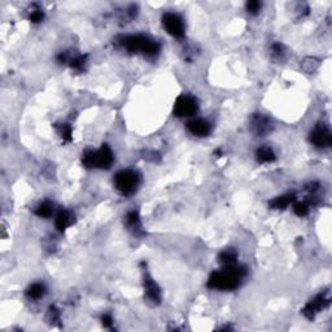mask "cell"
Wrapping results in <instances>:
<instances>
[{"mask_svg": "<svg viewBox=\"0 0 332 332\" xmlns=\"http://www.w3.org/2000/svg\"><path fill=\"white\" fill-rule=\"evenodd\" d=\"M101 323H103L104 327H111V326L113 325V319H112L111 316L105 314V316H103V318H101Z\"/></svg>", "mask_w": 332, "mask_h": 332, "instance_id": "obj_25", "label": "cell"}, {"mask_svg": "<svg viewBox=\"0 0 332 332\" xmlns=\"http://www.w3.org/2000/svg\"><path fill=\"white\" fill-rule=\"evenodd\" d=\"M310 141L317 148H329L332 143V136L326 126H317L310 134Z\"/></svg>", "mask_w": 332, "mask_h": 332, "instance_id": "obj_8", "label": "cell"}, {"mask_svg": "<svg viewBox=\"0 0 332 332\" xmlns=\"http://www.w3.org/2000/svg\"><path fill=\"white\" fill-rule=\"evenodd\" d=\"M113 161V152L107 144L96 151H86L82 156V162L88 169H109Z\"/></svg>", "mask_w": 332, "mask_h": 332, "instance_id": "obj_3", "label": "cell"}, {"mask_svg": "<svg viewBox=\"0 0 332 332\" xmlns=\"http://www.w3.org/2000/svg\"><path fill=\"white\" fill-rule=\"evenodd\" d=\"M262 4L257 0H252V1H248L247 3V10H248L251 14H257L261 10Z\"/></svg>", "mask_w": 332, "mask_h": 332, "instance_id": "obj_21", "label": "cell"}, {"mask_svg": "<svg viewBox=\"0 0 332 332\" xmlns=\"http://www.w3.org/2000/svg\"><path fill=\"white\" fill-rule=\"evenodd\" d=\"M56 130H57V134L60 135L63 140H65V141L71 140V133H73V130H71L70 125H67V124L57 125Z\"/></svg>", "mask_w": 332, "mask_h": 332, "instance_id": "obj_19", "label": "cell"}, {"mask_svg": "<svg viewBox=\"0 0 332 332\" xmlns=\"http://www.w3.org/2000/svg\"><path fill=\"white\" fill-rule=\"evenodd\" d=\"M330 301H331V297H330V292H323V293H319L316 297L306 304V306L304 308L302 313L305 314L306 318L313 319L314 317L318 314L319 312L325 310L326 308H329Z\"/></svg>", "mask_w": 332, "mask_h": 332, "instance_id": "obj_6", "label": "cell"}, {"mask_svg": "<svg viewBox=\"0 0 332 332\" xmlns=\"http://www.w3.org/2000/svg\"><path fill=\"white\" fill-rule=\"evenodd\" d=\"M48 317L52 322H56L57 319H59V310L56 308H51L50 312H48Z\"/></svg>", "mask_w": 332, "mask_h": 332, "instance_id": "obj_24", "label": "cell"}, {"mask_svg": "<svg viewBox=\"0 0 332 332\" xmlns=\"http://www.w3.org/2000/svg\"><path fill=\"white\" fill-rule=\"evenodd\" d=\"M256 156H257V160L261 164H267V162H272L275 160V153L272 151L271 148L265 145V147H261L257 149L256 152Z\"/></svg>", "mask_w": 332, "mask_h": 332, "instance_id": "obj_14", "label": "cell"}, {"mask_svg": "<svg viewBox=\"0 0 332 332\" xmlns=\"http://www.w3.org/2000/svg\"><path fill=\"white\" fill-rule=\"evenodd\" d=\"M46 293V287L42 283H34L31 284L26 291V296L31 300H39L42 299Z\"/></svg>", "mask_w": 332, "mask_h": 332, "instance_id": "obj_15", "label": "cell"}, {"mask_svg": "<svg viewBox=\"0 0 332 332\" xmlns=\"http://www.w3.org/2000/svg\"><path fill=\"white\" fill-rule=\"evenodd\" d=\"M293 201H295V195H283V196H278L272 200L271 206L274 209H285Z\"/></svg>", "mask_w": 332, "mask_h": 332, "instance_id": "obj_17", "label": "cell"}, {"mask_svg": "<svg viewBox=\"0 0 332 332\" xmlns=\"http://www.w3.org/2000/svg\"><path fill=\"white\" fill-rule=\"evenodd\" d=\"M162 24L171 37L182 38L185 35V22L182 17L174 12H168L162 17Z\"/></svg>", "mask_w": 332, "mask_h": 332, "instance_id": "obj_7", "label": "cell"}, {"mask_svg": "<svg viewBox=\"0 0 332 332\" xmlns=\"http://www.w3.org/2000/svg\"><path fill=\"white\" fill-rule=\"evenodd\" d=\"M236 259H238V253H236L235 249L232 248H227L219 253V262L225 266L236 264Z\"/></svg>", "mask_w": 332, "mask_h": 332, "instance_id": "obj_16", "label": "cell"}, {"mask_svg": "<svg viewBox=\"0 0 332 332\" xmlns=\"http://www.w3.org/2000/svg\"><path fill=\"white\" fill-rule=\"evenodd\" d=\"M245 275V270L242 266L227 265L225 268L214 271L208 280V285L210 288L219 289V291H232L238 288L242 279Z\"/></svg>", "mask_w": 332, "mask_h": 332, "instance_id": "obj_1", "label": "cell"}, {"mask_svg": "<svg viewBox=\"0 0 332 332\" xmlns=\"http://www.w3.org/2000/svg\"><path fill=\"white\" fill-rule=\"evenodd\" d=\"M44 18V13L43 10L42 9H34L30 12V16H29V20L31 21V22H34V24H38V22H41L42 20Z\"/></svg>", "mask_w": 332, "mask_h": 332, "instance_id": "obj_22", "label": "cell"}, {"mask_svg": "<svg viewBox=\"0 0 332 332\" xmlns=\"http://www.w3.org/2000/svg\"><path fill=\"white\" fill-rule=\"evenodd\" d=\"M54 204L51 201H43L38 205L35 208V214L38 217H42V218H48L51 215L54 214Z\"/></svg>", "mask_w": 332, "mask_h": 332, "instance_id": "obj_18", "label": "cell"}, {"mask_svg": "<svg viewBox=\"0 0 332 332\" xmlns=\"http://www.w3.org/2000/svg\"><path fill=\"white\" fill-rule=\"evenodd\" d=\"M199 111L198 100L191 95H181L175 100L174 114L177 117H192Z\"/></svg>", "mask_w": 332, "mask_h": 332, "instance_id": "obj_5", "label": "cell"}, {"mask_svg": "<svg viewBox=\"0 0 332 332\" xmlns=\"http://www.w3.org/2000/svg\"><path fill=\"white\" fill-rule=\"evenodd\" d=\"M140 178L136 171L121 170L114 177V186L122 195H133L139 187Z\"/></svg>", "mask_w": 332, "mask_h": 332, "instance_id": "obj_4", "label": "cell"}, {"mask_svg": "<svg viewBox=\"0 0 332 332\" xmlns=\"http://www.w3.org/2000/svg\"><path fill=\"white\" fill-rule=\"evenodd\" d=\"M271 50H272V54L275 55V56H278V57H282L283 55H284V47H283L280 43L272 44Z\"/></svg>", "mask_w": 332, "mask_h": 332, "instance_id": "obj_23", "label": "cell"}, {"mask_svg": "<svg viewBox=\"0 0 332 332\" xmlns=\"http://www.w3.org/2000/svg\"><path fill=\"white\" fill-rule=\"evenodd\" d=\"M293 210L299 217H304L309 213V205L306 202H296L293 205Z\"/></svg>", "mask_w": 332, "mask_h": 332, "instance_id": "obj_20", "label": "cell"}, {"mask_svg": "<svg viewBox=\"0 0 332 332\" xmlns=\"http://www.w3.org/2000/svg\"><path fill=\"white\" fill-rule=\"evenodd\" d=\"M124 46L131 54H143L147 56H156L160 52V44L143 35H129L122 39Z\"/></svg>", "mask_w": 332, "mask_h": 332, "instance_id": "obj_2", "label": "cell"}, {"mask_svg": "<svg viewBox=\"0 0 332 332\" xmlns=\"http://www.w3.org/2000/svg\"><path fill=\"white\" fill-rule=\"evenodd\" d=\"M187 130L195 136L204 138L211 133V125L202 118H194L187 124Z\"/></svg>", "mask_w": 332, "mask_h": 332, "instance_id": "obj_10", "label": "cell"}, {"mask_svg": "<svg viewBox=\"0 0 332 332\" xmlns=\"http://www.w3.org/2000/svg\"><path fill=\"white\" fill-rule=\"evenodd\" d=\"M126 226H128V228L130 230L133 234H135V235H140V234H143V226H141V221H140V217H139L138 211H129L128 214H126Z\"/></svg>", "mask_w": 332, "mask_h": 332, "instance_id": "obj_12", "label": "cell"}, {"mask_svg": "<svg viewBox=\"0 0 332 332\" xmlns=\"http://www.w3.org/2000/svg\"><path fill=\"white\" fill-rule=\"evenodd\" d=\"M272 129V125L267 117H265L264 114H256L252 117L251 121V130L253 134L257 136H265L268 134Z\"/></svg>", "mask_w": 332, "mask_h": 332, "instance_id": "obj_9", "label": "cell"}, {"mask_svg": "<svg viewBox=\"0 0 332 332\" xmlns=\"http://www.w3.org/2000/svg\"><path fill=\"white\" fill-rule=\"evenodd\" d=\"M144 289L145 295L152 302L156 304V302L161 301V291L158 288V285L149 276H145L144 279Z\"/></svg>", "mask_w": 332, "mask_h": 332, "instance_id": "obj_13", "label": "cell"}, {"mask_svg": "<svg viewBox=\"0 0 332 332\" xmlns=\"http://www.w3.org/2000/svg\"><path fill=\"white\" fill-rule=\"evenodd\" d=\"M74 214L69 210H60L57 213L56 219H55V225L59 231H65L66 228L70 227L74 223Z\"/></svg>", "mask_w": 332, "mask_h": 332, "instance_id": "obj_11", "label": "cell"}]
</instances>
